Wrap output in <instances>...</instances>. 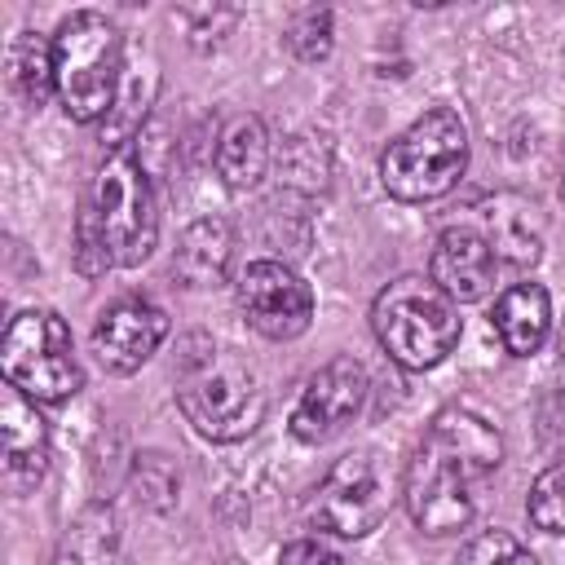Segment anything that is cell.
<instances>
[{"label": "cell", "instance_id": "obj_1", "mask_svg": "<svg viewBox=\"0 0 565 565\" xmlns=\"http://www.w3.org/2000/svg\"><path fill=\"white\" fill-rule=\"evenodd\" d=\"M499 463H503V437L494 433V424H486L463 406L441 411L419 437L402 477V499L415 530L433 539L459 534L477 516V494Z\"/></svg>", "mask_w": 565, "mask_h": 565}, {"label": "cell", "instance_id": "obj_2", "mask_svg": "<svg viewBox=\"0 0 565 565\" xmlns=\"http://www.w3.org/2000/svg\"><path fill=\"white\" fill-rule=\"evenodd\" d=\"M177 406L207 441H243L265 419V384L234 349L194 340L177 366Z\"/></svg>", "mask_w": 565, "mask_h": 565}, {"label": "cell", "instance_id": "obj_3", "mask_svg": "<svg viewBox=\"0 0 565 565\" xmlns=\"http://www.w3.org/2000/svg\"><path fill=\"white\" fill-rule=\"evenodd\" d=\"M371 327H375L380 349L406 371L441 366L455 353L459 331H463L459 305L433 278H419V274H402L375 296Z\"/></svg>", "mask_w": 565, "mask_h": 565}, {"label": "cell", "instance_id": "obj_4", "mask_svg": "<svg viewBox=\"0 0 565 565\" xmlns=\"http://www.w3.org/2000/svg\"><path fill=\"white\" fill-rule=\"evenodd\" d=\"M57 97L75 124L106 119L119 102L124 79V40L119 26L97 9H75L57 22Z\"/></svg>", "mask_w": 565, "mask_h": 565}, {"label": "cell", "instance_id": "obj_5", "mask_svg": "<svg viewBox=\"0 0 565 565\" xmlns=\"http://www.w3.org/2000/svg\"><path fill=\"white\" fill-rule=\"evenodd\" d=\"M468 168V128L450 106L424 110L380 154V185L397 203H428L459 185Z\"/></svg>", "mask_w": 565, "mask_h": 565}, {"label": "cell", "instance_id": "obj_6", "mask_svg": "<svg viewBox=\"0 0 565 565\" xmlns=\"http://www.w3.org/2000/svg\"><path fill=\"white\" fill-rule=\"evenodd\" d=\"M93 203V216L102 225L110 265H141L154 243H159V212H154V190L150 172L137 154L132 141H115L106 159L93 172V190L84 194Z\"/></svg>", "mask_w": 565, "mask_h": 565}, {"label": "cell", "instance_id": "obj_7", "mask_svg": "<svg viewBox=\"0 0 565 565\" xmlns=\"http://www.w3.org/2000/svg\"><path fill=\"white\" fill-rule=\"evenodd\" d=\"M0 366H4V380L31 402L57 406L84 388L71 327L53 309H22L9 318L0 340Z\"/></svg>", "mask_w": 565, "mask_h": 565}, {"label": "cell", "instance_id": "obj_8", "mask_svg": "<svg viewBox=\"0 0 565 565\" xmlns=\"http://www.w3.org/2000/svg\"><path fill=\"white\" fill-rule=\"evenodd\" d=\"M309 512H313V525L335 534V539L375 534L388 516V486H384V472H380L375 455H366V450L340 455L327 468Z\"/></svg>", "mask_w": 565, "mask_h": 565}, {"label": "cell", "instance_id": "obj_9", "mask_svg": "<svg viewBox=\"0 0 565 565\" xmlns=\"http://www.w3.org/2000/svg\"><path fill=\"white\" fill-rule=\"evenodd\" d=\"M234 296H238L247 327L260 331L265 340H296L313 322V291L282 260H269V256L247 260L234 282Z\"/></svg>", "mask_w": 565, "mask_h": 565}, {"label": "cell", "instance_id": "obj_10", "mask_svg": "<svg viewBox=\"0 0 565 565\" xmlns=\"http://www.w3.org/2000/svg\"><path fill=\"white\" fill-rule=\"evenodd\" d=\"M366 384H371V380H366V366H362L353 353H340V358H331L327 366H318V371L305 380V388H300V397H296V406H291V415H287L291 437H296V441H309V446L335 437V433L362 411Z\"/></svg>", "mask_w": 565, "mask_h": 565}, {"label": "cell", "instance_id": "obj_11", "mask_svg": "<svg viewBox=\"0 0 565 565\" xmlns=\"http://www.w3.org/2000/svg\"><path fill=\"white\" fill-rule=\"evenodd\" d=\"M163 340H168V313L141 296L110 300L93 322V353L110 375L141 371L159 353Z\"/></svg>", "mask_w": 565, "mask_h": 565}, {"label": "cell", "instance_id": "obj_12", "mask_svg": "<svg viewBox=\"0 0 565 565\" xmlns=\"http://www.w3.org/2000/svg\"><path fill=\"white\" fill-rule=\"evenodd\" d=\"M0 459L9 494H31L49 472V424L13 384L0 393Z\"/></svg>", "mask_w": 565, "mask_h": 565}, {"label": "cell", "instance_id": "obj_13", "mask_svg": "<svg viewBox=\"0 0 565 565\" xmlns=\"http://www.w3.org/2000/svg\"><path fill=\"white\" fill-rule=\"evenodd\" d=\"M494 247L486 243V234L477 225H450L437 234L433 243V260H428V278L455 300V305H472L494 287Z\"/></svg>", "mask_w": 565, "mask_h": 565}, {"label": "cell", "instance_id": "obj_14", "mask_svg": "<svg viewBox=\"0 0 565 565\" xmlns=\"http://www.w3.org/2000/svg\"><path fill=\"white\" fill-rule=\"evenodd\" d=\"M494 331H499V344L512 353V358H530L543 349L547 340V327H552V296L543 282H512L499 300H494V313H490Z\"/></svg>", "mask_w": 565, "mask_h": 565}, {"label": "cell", "instance_id": "obj_15", "mask_svg": "<svg viewBox=\"0 0 565 565\" xmlns=\"http://www.w3.org/2000/svg\"><path fill=\"white\" fill-rule=\"evenodd\" d=\"M481 212V234L486 243L494 247V260H508L516 269L534 265L539 260V216H534V203L516 199V194H499L490 203L477 207Z\"/></svg>", "mask_w": 565, "mask_h": 565}, {"label": "cell", "instance_id": "obj_16", "mask_svg": "<svg viewBox=\"0 0 565 565\" xmlns=\"http://www.w3.org/2000/svg\"><path fill=\"white\" fill-rule=\"evenodd\" d=\"M269 168V132L260 115H230L225 128L216 132V172L230 190H252Z\"/></svg>", "mask_w": 565, "mask_h": 565}, {"label": "cell", "instance_id": "obj_17", "mask_svg": "<svg viewBox=\"0 0 565 565\" xmlns=\"http://www.w3.org/2000/svg\"><path fill=\"white\" fill-rule=\"evenodd\" d=\"M230 256H234V230L221 216H199V221L185 225V234L177 243L172 274L185 287H212V282L225 278Z\"/></svg>", "mask_w": 565, "mask_h": 565}, {"label": "cell", "instance_id": "obj_18", "mask_svg": "<svg viewBox=\"0 0 565 565\" xmlns=\"http://www.w3.org/2000/svg\"><path fill=\"white\" fill-rule=\"evenodd\" d=\"M53 565H119V516L110 503H88L66 525Z\"/></svg>", "mask_w": 565, "mask_h": 565}, {"label": "cell", "instance_id": "obj_19", "mask_svg": "<svg viewBox=\"0 0 565 565\" xmlns=\"http://www.w3.org/2000/svg\"><path fill=\"white\" fill-rule=\"evenodd\" d=\"M4 71H9V88L26 106L40 110L57 93V53H53V40H44L35 31L13 35L9 53H4Z\"/></svg>", "mask_w": 565, "mask_h": 565}, {"label": "cell", "instance_id": "obj_20", "mask_svg": "<svg viewBox=\"0 0 565 565\" xmlns=\"http://www.w3.org/2000/svg\"><path fill=\"white\" fill-rule=\"evenodd\" d=\"M282 44H287V53H291L296 62H305V66L322 62V57L331 53V44H335V18H331V9L309 4V9L291 13V22L282 26Z\"/></svg>", "mask_w": 565, "mask_h": 565}, {"label": "cell", "instance_id": "obj_21", "mask_svg": "<svg viewBox=\"0 0 565 565\" xmlns=\"http://www.w3.org/2000/svg\"><path fill=\"white\" fill-rule=\"evenodd\" d=\"M525 516L543 534H565V463H552L534 477L530 499H525Z\"/></svg>", "mask_w": 565, "mask_h": 565}, {"label": "cell", "instance_id": "obj_22", "mask_svg": "<svg viewBox=\"0 0 565 565\" xmlns=\"http://www.w3.org/2000/svg\"><path fill=\"white\" fill-rule=\"evenodd\" d=\"M459 565H539V556L530 547H521L508 530H486L463 547Z\"/></svg>", "mask_w": 565, "mask_h": 565}, {"label": "cell", "instance_id": "obj_23", "mask_svg": "<svg viewBox=\"0 0 565 565\" xmlns=\"http://www.w3.org/2000/svg\"><path fill=\"white\" fill-rule=\"evenodd\" d=\"M75 269L84 278H97L110 269V252H106V238H102V225H97L88 199L79 203V216H75Z\"/></svg>", "mask_w": 565, "mask_h": 565}, {"label": "cell", "instance_id": "obj_24", "mask_svg": "<svg viewBox=\"0 0 565 565\" xmlns=\"http://www.w3.org/2000/svg\"><path fill=\"white\" fill-rule=\"evenodd\" d=\"M278 565H349L335 547H327L322 539H291L278 556Z\"/></svg>", "mask_w": 565, "mask_h": 565}, {"label": "cell", "instance_id": "obj_25", "mask_svg": "<svg viewBox=\"0 0 565 565\" xmlns=\"http://www.w3.org/2000/svg\"><path fill=\"white\" fill-rule=\"evenodd\" d=\"M556 349H561V358H565V322H561V335H556Z\"/></svg>", "mask_w": 565, "mask_h": 565}, {"label": "cell", "instance_id": "obj_26", "mask_svg": "<svg viewBox=\"0 0 565 565\" xmlns=\"http://www.w3.org/2000/svg\"><path fill=\"white\" fill-rule=\"evenodd\" d=\"M561 194H565V185H561Z\"/></svg>", "mask_w": 565, "mask_h": 565}]
</instances>
